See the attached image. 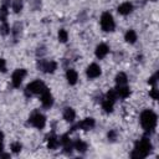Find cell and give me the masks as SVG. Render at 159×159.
<instances>
[{
    "mask_svg": "<svg viewBox=\"0 0 159 159\" xmlns=\"http://www.w3.org/2000/svg\"><path fill=\"white\" fill-rule=\"evenodd\" d=\"M150 149H152L150 142L147 138H143V139H140L139 142L135 143V148H134V150H133V153H132L130 157L132 158H137V159L145 158L149 154Z\"/></svg>",
    "mask_w": 159,
    "mask_h": 159,
    "instance_id": "obj_1",
    "label": "cell"
},
{
    "mask_svg": "<svg viewBox=\"0 0 159 159\" xmlns=\"http://www.w3.org/2000/svg\"><path fill=\"white\" fill-rule=\"evenodd\" d=\"M140 123L147 132H152L157 124V114L150 109H145L140 114Z\"/></svg>",
    "mask_w": 159,
    "mask_h": 159,
    "instance_id": "obj_2",
    "label": "cell"
},
{
    "mask_svg": "<svg viewBox=\"0 0 159 159\" xmlns=\"http://www.w3.org/2000/svg\"><path fill=\"white\" fill-rule=\"evenodd\" d=\"M46 88H47V87L45 86V83L37 80V81H34V82L29 83L27 87H26V91H25V92H26V96H31V94H41Z\"/></svg>",
    "mask_w": 159,
    "mask_h": 159,
    "instance_id": "obj_3",
    "label": "cell"
},
{
    "mask_svg": "<svg viewBox=\"0 0 159 159\" xmlns=\"http://www.w3.org/2000/svg\"><path fill=\"white\" fill-rule=\"evenodd\" d=\"M101 26L104 31H113L116 25H114V20L113 16L109 12H103L101 16Z\"/></svg>",
    "mask_w": 159,
    "mask_h": 159,
    "instance_id": "obj_4",
    "label": "cell"
},
{
    "mask_svg": "<svg viewBox=\"0 0 159 159\" xmlns=\"http://www.w3.org/2000/svg\"><path fill=\"white\" fill-rule=\"evenodd\" d=\"M29 123H31L34 127H36V128H39V129H42V128L45 127V124H46V118H45L43 114L36 112V113H34V114L29 118Z\"/></svg>",
    "mask_w": 159,
    "mask_h": 159,
    "instance_id": "obj_5",
    "label": "cell"
},
{
    "mask_svg": "<svg viewBox=\"0 0 159 159\" xmlns=\"http://www.w3.org/2000/svg\"><path fill=\"white\" fill-rule=\"evenodd\" d=\"M37 67H39L40 70H42L43 72H46V73H52V72H55V70L57 68V63L53 62V61L45 62L43 60H41V61L37 63Z\"/></svg>",
    "mask_w": 159,
    "mask_h": 159,
    "instance_id": "obj_6",
    "label": "cell"
},
{
    "mask_svg": "<svg viewBox=\"0 0 159 159\" xmlns=\"http://www.w3.org/2000/svg\"><path fill=\"white\" fill-rule=\"evenodd\" d=\"M26 76V70L24 68H19L12 73V86L14 87H19L24 80V77Z\"/></svg>",
    "mask_w": 159,
    "mask_h": 159,
    "instance_id": "obj_7",
    "label": "cell"
},
{
    "mask_svg": "<svg viewBox=\"0 0 159 159\" xmlns=\"http://www.w3.org/2000/svg\"><path fill=\"white\" fill-rule=\"evenodd\" d=\"M93 127H94V119H93V118H86V119H83L82 122H80L76 127H73L72 130H75L76 128H81V129H83V130H89V129H92Z\"/></svg>",
    "mask_w": 159,
    "mask_h": 159,
    "instance_id": "obj_8",
    "label": "cell"
},
{
    "mask_svg": "<svg viewBox=\"0 0 159 159\" xmlns=\"http://www.w3.org/2000/svg\"><path fill=\"white\" fill-rule=\"evenodd\" d=\"M41 102H42L43 107H46V108H50V107L52 106V103H53V98H52V96H51L48 88H46V89L41 93Z\"/></svg>",
    "mask_w": 159,
    "mask_h": 159,
    "instance_id": "obj_9",
    "label": "cell"
},
{
    "mask_svg": "<svg viewBox=\"0 0 159 159\" xmlns=\"http://www.w3.org/2000/svg\"><path fill=\"white\" fill-rule=\"evenodd\" d=\"M101 75V67L97 65V63H92L88 66L87 68V76L89 78H96Z\"/></svg>",
    "mask_w": 159,
    "mask_h": 159,
    "instance_id": "obj_10",
    "label": "cell"
},
{
    "mask_svg": "<svg viewBox=\"0 0 159 159\" xmlns=\"http://www.w3.org/2000/svg\"><path fill=\"white\" fill-rule=\"evenodd\" d=\"M108 51H109V48H108V46L106 43H99L97 46V48H96V56L98 58H103L108 53Z\"/></svg>",
    "mask_w": 159,
    "mask_h": 159,
    "instance_id": "obj_11",
    "label": "cell"
},
{
    "mask_svg": "<svg viewBox=\"0 0 159 159\" xmlns=\"http://www.w3.org/2000/svg\"><path fill=\"white\" fill-rule=\"evenodd\" d=\"M132 10H133V5L130 2H123L118 6V12L122 15H128L132 12Z\"/></svg>",
    "mask_w": 159,
    "mask_h": 159,
    "instance_id": "obj_12",
    "label": "cell"
},
{
    "mask_svg": "<svg viewBox=\"0 0 159 159\" xmlns=\"http://www.w3.org/2000/svg\"><path fill=\"white\" fill-rule=\"evenodd\" d=\"M66 78H67V81H68L70 84H75L77 82V78H78L77 72L75 70H68L66 72Z\"/></svg>",
    "mask_w": 159,
    "mask_h": 159,
    "instance_id": "obj_13",
    "label": "cell"
},
{
    "mask_svg": "<svg viewBox=\"0 0 159 159\" xmlns=\"http://www.w3.org/2000/svg\"><path fill=\"white\" fill-rule=\"evenodd\" d=\"M116 91H117L118 97H122V98H127V97L129 96V93H130L129 88H128L125 84H124V86H118V87L116 88Z\"/></svg>",
    "mask_w": 159,
    "mask_h": 159,
    "instance_id": "obj_14",
    "label": "cell"
},
{
    "mask_svg": "<svg viewBox=\"0 0 159 159\" xmlns=\"http://www.w3.org/2000/svg\"><path fill=\"white\" fill-rule=\"evenodd\" d=\"M75 117H76V113H75V111L72 108H70V107L65 108V111H63V118L67 122H73Z\"/></svg>",
    "mask_w": 159,
    "mask_h": 159,
    "instance_id": "obj_15",
    "label": "cell"
},
{
    "mask_svg": "<svg viewBox=\"0 0 159 159\" xmlns=\"http://www.w3.org/2000/svg\"><path fill=\"white\" fill-rule=\"evenodd\" d=\"M125 41L129 42V43H134L137 41V34H135V31H133V30L127 31V34H125Z\"/></svg>",
    "mask_w": 159,
    "mask_h": 159,
    "instance_id": "obj_16",
    "label": "cell"
},
{
    "mask_svg": "<svg viewBox=\"0 0 159 159\" xmlns=\"http://www.w3.org/2000/svg\"><path fill=\"white\" fill-rule=\"evenodd\" d=\"M116 82L118 86H124L127 83V75L123 73V72H119L117 76H116Z\"/></svg>",
    "mask_w": 159,
    "mask_h": 159,
    "instance_id": "obj_17",
    "label": "cell"
},
{
    "mask_svg": "<svg viewBox=\"0 0 159 159\" xmlns=\"http://www.w3.org/2000/svg\"><path fill=\"white\" fill-rule=\"evenodd\" d=\"M57 145H58V139H57L55 135L48 137V140H47V147H48L50 149H55V148H57Z\"/></svg>",
    "mask_w": 159,
    "mask_h": 159,
    "instance_id": "obj_18",
    "label": "cell"
},
{
    "mask_svg": "<svg viewBox=\"0 0 159 159\" xmlns=\"http://www.w3.org/2000/svg\"><path fill=\"white\" fill-rule=\"evenodd\" d=\"M73 147H75V149H77V150L81 152V153H84L86 149H87V144H86L84 142H82V140H77V142L73 144Z\"/></svg>",
    "mask_w": 159,
    "mask_h": 159,
    "instance_id": "obj_19",
    "label": "cell"
},
{
    "mask_svg": "<svg viewBox=\"0 0 159 159\" xmlns=\"http://www.w3.org/2000/svg\"><path fill=\"white\" fill-rule=\"evenodd\" d=\"M102 107H103V109H104L107 113H111V112L113 111V102H111V101H108V99H104V101L102 102Z\"/></svg>",
    "mask_w": 159,
    "mask_h": 159,
    "instance_id": "obj_20",
    "label": "cell"
},
{
    "mask_svg": "<svg viewBox=\"0 0 159 159\" xmlns=\"http://www.w3.org/2000/svg\"><path fill=\"white\" fill-rule=\"evenodd\" d=\"M117 98H118L117 91H116V89H109L108 93H107V98H106V99H108V101H111V102L114 103V102L117 101Z\"/></svg>",
    "mask_w": 159,
    "mask_h": 159,
    "instance_id": "obj_21",
    "label": "cell"
},
{
    "mask_svg": "<svg viewBox=\"0 0 159 159\" xmlns=\"http://www.w3.org/2000/svg\"><path fill=\"white\" fill-rule=\"evenodd\" d=\"M7 6L6 5H2L1 7H0V20L2 21V22H5V20H6V16H7Z\"/></svg>",
    "mask_w": 159,
    "mask_h": 159,
    "instance_id": "obj_22",
    "label": "cell"
},
{
    "mask_svg": "<svg viewBox=\"0 0 159 159\" xmlns=\"http://www.w3.org/2000/svg\"><path fill=\"white\" fill-rule=\"evenodd\" d=\"M12 10L15 12H20L22 10V1L21 0H15L12 2Z\"/></svg>",
    "mask_w": 159,
    "mask_h": 159,
    "instance_id": "obj_23",
    "label": "cell"
},
{
    "mask_svg": "<svg viewBox=\"0 0 159 159\" xmlns=\"http://www.w3.org/2000/svg\"><path fill=\"white\" fill-rule=\"evenodd\" d=\"M68 39V35H67V31L66 30H60L58 31V40L61 42H66Z\"/></svg>",
    "mask_w": 159,
    "mask_h": 159,
    "instance_id": "obj_24",
    "label": "cell"
},
{
    "mask_svg": "<svg viewBox=\"0 0 159 159\" xmlns=\"http://www.w3.org/2000/svg\"><path fill=\"white\" fill-rule=\"evenodd\" d=\"M9 32H10V27H9V25L6 22H4L1 25V27H0V34L1 35H7Z\"/></svg>",
    "mask_w": 159,
    "mask_h": 159,
    "instance_id": "obj_25",
    "label": "cell"
},
{
    "mask_svg": "<svg viewBox=\"0 0 159 159\" xmlns=\"http://www.w3.org/2000/svg\"><path fill=\"white\" fill-rule=\"evenodd\" d=\"M21 148H22V147H21V144H20L19 142H16V143H12V144H11V149H12V152H14V153H19V152L21 150Z\"/></svg>",
    "mask_w": 159,
    "mask_h": 159,
    "instance_id": "obj_26",
    "label": "cell"
},
{
    "mask_svg": "<svg viewBox=\"0 0 159 159\" xmlns=\"http://www.w3.org/2000/svg\"><path fill=\"white\" fill-rule=\"evenodd\" d=\"M116 138H117V132H116V130H111V132L108 133V139H109L111 142H114Z\"/></svg>",
    "mask_w": 159,
    "mask_h": 159,
    "instance_id": "obj_27",
    "label": "cell"
},
{
    "mask_svg": "<svg viewBox=\"0 0 159 159\" xmlns=\"http://www.w3.org/2000/svg\"><path fill=\"white\" fill-rule=\"evenodd\" d=\"M0 71L6 72V62H5L4 58H0Z\"/></svg>",
    "mask_w": 159,
    "mask_h": 159,
    "instance_id": "obj_28",
    "label": "cell"
},
{
    "mask_svg": "<svg viewBox=\"0 0 159 159\" xmlns=\"http://www.w3.org/2000/svg\"><path fill=\"white\" fill-rule=\"evenodd\" d=\"M152 97H153V99H158V97H159V94H158V91L155 89V88H153L152 91H150V93H149Z\"/></svg>",
    "mask_w": 159,
    "mask_h": 159,
    "instance_id": "obj_29",
    "label": "cell"
},
{
    "mask_svg": "<svg viewBox=\"0 0 159 159\" xmlns=\"http://www.w3.org/2000/svg\"><path fill=\"white\" fill-rule=\"evenodd\" d=\"M157 77H158V73H155L153 77H150L149 81H148V83H149V84H155V82H157Z\"/></svg>",
    "mask_w": 159,
    "mask_h": 159,
    "instance_id": "obj_30",
    "label": "cell"
},
{
    "mask_svg": "<svg viewBox=\"0 0 159 159\" xmlns=\"http://www.w3.org/2000/svg\"><path fill=\"white\" fill-rule=\"evenodd\" d=\"M9 154H0V158H9Z\"/></svg>",
    "mask_w": 159,
    "mask_h": 159,
    "instance_id": "obj_31",
    "label": "cell"
},
{
    "mask_svg": "<svg viewBox=\"0 0 159 159\" xmlns=\"http://www.w3.org/2000/svg\"><path fill=\"white\" fill-rule=\"evenodd\" d=\"M2 149H4V145H2V143H1V140H0V153L2 152Z\"/></svg>",
    "mask_w": 159,
    "mask_h": 159,
    "instance_id": "obj_32",
    "label": "cell"
},
{
    "mask_svg": "<svg viewBox=\"0 0 159 159\" xmlns=\"http://www.w3.org/2000/svg\"><path fill=\"white\" fill-rule=\"evenodd\" d=\"M2 2H4V5H7L10 2V0H2Z\"/></svg>",
    "mask_w": 159,
    "mask_h": 159,
    "instance_id": "obj_33",
    "label": "cell"
},
{
    "mask_svg": "<svg viewBox=\"0 0 159 159\" xmlns=\"http://www.w3.org/2000/svg\"><path fill=\"white\" fill-rule=\"evenodd\" d=\"M2 138H4V134H2V132H0V140H2Z\"/></svg>",
    "mask_w": 159,
    "mask_h": 159,
    "instance_id": "obj_34",
    "label": "cell"
}]
</instances>
